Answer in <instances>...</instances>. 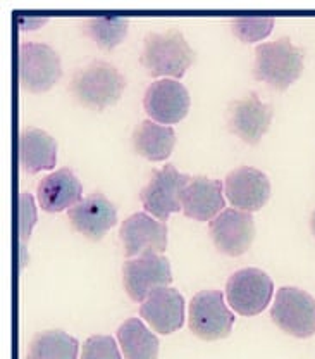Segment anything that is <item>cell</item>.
Instances as JSON below:
<instances>
[{"label": "cell", "instance_id": "6da1fadb", "mask_svg": "<svg viewBox=\"0 0 315 359\" xmlns=\"http://www.w3.org/2000/svg\"><path fill=\"white\" fill-rule=\"evenodd\" d=\"M305 52L293 45L288 36L255 47L253 76L257 81L283 92L295 83L303 73Z\"/></svg>", "mask_w": 315, "mask_h": 359}, {"label": "cell", "instance_id": "7a4b0ae2", "mask_svg": "<svg viewBox=\"0 0 315 359\" xmlns=\"http://www.w3.org/2000/svg\"><path fill=\"white\" fill-rule=\"evenodd\" d=\"M126 88V78L114 65L93 61L76 71L71 78L69 92L81 106L95 111L119 102Z\"/></svg>", "mask_w": 315, "mask_h": 359}, {"label": "cell", "instance_id": "3957f363", "mask_svg": "<svg viewBox=\"0 0 315 359\" xmlns=\"http://www.w3.org/2000/svg\"><path fill=\"white\" fill-rule=\"evenodd\" d=\"M193 61L195 50L178 28H171L164 33L152 32L145 36L140 62L150 76L179 80L185 76Z\"/></svg>", "mask_w": 315, "mask_h": 359}, {"label": "cell", "instance_id": "277c9868", "mask_svg": "<svg viewBox=\"0 0 315 359\" xmlns=\"http://www.w3.org/2000/svg\"><path fill=\"white\" fill-rule=\"evenodd\" d=\"M234 325V314L224 302L223 292L202 290L188 306V327L202 340L226 339Z\"/></svg>", "mask_w": 315, "mask_h": 359}, {"label": "cell", "instance_id": "5b68a950", "mask_svg": "<svg viewBox=\"0 0 315 359\" xmlns=\"http://www.w3.org/2000/svg\"><path fill=\"white\" fill-rule=\"evenodd\" d=\"M271 318L288 335L309 339L315 335V299L296 287H283L274 299Z\"/></svg>", "mask_w": 315, "mask_h": 359}, {"label": "cell", "instance_id": "8992f818", "mask_svg": "<svg viewBox=\"0 0 315 359\" xmlns=\"http://www.w3.org/2000/svg\"><path fill=\"white\" fill-rule=\"evenodd\" d=\"M274 294L271 276L258 268L234 271L226 283L227 302L241 316H257L267 308Z\"/></svg>", "mask_w": 315, "mask_h": 359}, {"label": "cell", "instance_id": "52a82bcc", "mask_svg": "<svg viewBox=\"0 0 315 359\" xmlns=\"http://www.w3.org/2000/svg\"><path fill=\"white\" fill-rule=\"evenodd\" d=\"M190 180L191 177L179 173L172 164L153 170L148 183L140 192L145 211L160 222H167L172 212L183 211L181 196Z\"/></svg>", "mask_w": 315, "mask_h": 359}, {"label": "cell", "instance_id": "ba28073f", "mask_svg": "<svg viewBox=\"0 0 315 359\" xmlns=\"http://www.w3.org/2000/svg\"><path fill=\"white\" fill-rule=\"evenodd\" d=\"M61 57L50 45L24 42L20 45V81L31 93L47 92L61 80Z\"/></svg>", "mask_w": 315, "mask_h": 359}, {"label": "cell", "instance_id": "9c48e42d", "mask_svg": "<svg viewBox=\"0 0 315 359\" xmlns=\"http://www.w3.org/2000/svg\"><path fill=\"white\" fill-rule=\"evenodd\" d=\"M171 282V264L162 254H144L127 259L122 266L125 290L134 302H144L153 290L167 287Z\"/></svg>", "mask_w": 315, "mask_h": 359}, {"label": "cell", "instance_id": "30bf717a", "mask_svg": "<svg viewBox=\"0 0 315 359\" xmlns=\"http://www.w3.org/2000/svg\"><path fill=\"white\" fill-rule=\"evenodd\" d=\"M209 233L214 245L220 254L238 257L252 245L255 237V223L252 212L239 209H224L219 216L209 223Z\"/></svg>", "mask_w": 315, "mask_h": 359}, {"label": "cell", "instance_id": "8fae6325", "mask_svg": "<svg viewBox=\"0 0 315 359\" xmlns=\"http://www.w3.org/2000/svg\"><path fill=\"white\" fill-rule=\"evenodd\" d=\"M191 106L188 88L178 80L164 78L155 80L147 88L144 107L152 121L171 126L186 118Z\"/></svg>", "mask_w": 315, "mask_h": 359}, {"label": "cell", "instance_id": "7c38bea8", "mask_svg": "<svg viewBox=\"0 0 315 359\" xmlns=\"http://www.w3.org/2000/svg\"><path fill=\"white\" fill-rule=\"evenodd\" d=\"M272 116L274 107L262 102L260 97L253 92L230 104L226 111L227 128L246 144L257 145L271 128Z\"/></svg>", "mask_w": 315, "mask_h": 359}, {"label": "cell", "instance_id": "4fadbf2b", "mask_svg": "<svg viewBox=\"0 0 315 359\" xmlns=\"http://www.w3.org/2000/svg\"><path fill=\"white\" fill-rule=\"evenodd\" d=\"M119 237L125 245L127 259L144 254H162L167 249V226L147 212H134L122 222Z\"/></svg>", "mask_w": 315, "mask_h": 359}, {"label": "cell", "instance_id": "5bb4252c", "mask_svg": "<svg viewBox=\"0 0 315 359\" xmlns=\"http://www.w3.org/2000/svg\"><path fill=\"white\" fill-rule=\"evenodd\" d=\"M224 194L232 208L239 211H260L271 197V182L267 175L257 168L239 166L226 177Z\"/></svg>", "mask_w": 315, "mask_h": 359}, {"label": "cell", "instance_id": "9a60e30c", "mask_svg": "<svg viewBox=\"0 0 315 359\" xmlns=\"http://www.w3.org/2000/svg\"><path fill=\"white\" fill-rule=\"evenodd\" d=\"M71 226L90 241H102L118 222V208L102 192H93L67 211Z\"/></svg>", "mask_w": 315, "mask_h": 359}, {"label": "cell", "instance_id": "2e32d148", "mask_svg": "<svg viewBox=\"0 0 315 359\" xmlns=\"http://www.w3.org/2000/svg\"><path fill=\"white\" fill-rule=\"evenodd\" d=\"M140 316L157 334H174L185 325V299L171 287L157 289L141 302Z\"/></svg>", "mask_w": 315, "mask_h": 359}, {"label": "cell", "instance_id": "e0dca14e", "mask_svg": "<svg viewBox=\"0 0 315 359\" xmlns=\"http://www.w3.org/2000/svg\"><path fill=\"white\" fill-rule=\"evenodd\" d=\"M181 208L186 218L197 222H212L226 208L224 183L207 177L191 178L183 190Z\"/></svg>", "mask_w": 315, "mask_h": 359}, {"label": "cell", "instance_id": "ac0fdd59", "mask_svg": "<svg viewBox=\"0 0 315 359\" xmlns=\"http://www.w3.org/2000/svg\"><path fill=\"white\" fill-rule=\"evenodd\" d=\"M40 208L47 212L69 211L83 201V187L76 175L69 168H61L54 173L47 175L36 189Z\"/></svg>", "mask_w": 315, "mask_h": 359}, {"label": "cell", "instance_id": "d6986e66", "mask_svg": "<svg viewBox=\"0 0 315 359\" xmlns=\"http://www.w3.org/2000/svg\"><path fill=\"white\" fill-rule=\"evenodd\" d=\"M20 163L24 173L36 175L57 166V142L45 130L26 126L20 133Z\"/></svg>", "mask_w": 315, "mask_h": 359}, {"label": "cell", "instance_id": "ffe728a7", "mask_svg": "<svg viewBox=\"0 0 315 359\" xmlns=\"http://www.w3.org/2000/svg\"><path fill=\"white\" fill-rule=\"evenodd\" d=\"M176 145V132L172 126L160 125L152 119H144L133 132V147L145 159L164 161L171 156Z\"/></svg>", "mask_w": 315, "mask_h": 359}, {"label": "cell", "instance_id": "44dd1931", "mask_svg": "<svg viewBox=\"0 0 315 359\" xmlns=\"http://www.w3.org/2000/svg\"><path fill=\"white\" fill-rule=\"evenodd\" d=\"M118 342L125 359H157L159 339L140 318H130L119 327Z\"/></svg>", "mask_w": 315, "mask_h": 359}, {"label": "cell", "instance_id": "7402d4cb", "mask_svg": "<svg viewBox=\"0 0 315 359\" xmlns=\"http://www.w3.org/2000/svg\"><path fill=\"white\" fill-rule=\"evenodd\" d=\"M78 339L62 330H47L33 337L26 359H78Z\"/></svg>", "mask_w": 315, "mask_h": 359}, {"label": "cell", "instance_id": "603a6c76", "mask_svg": "<svg viewBox=\"0 0 315 359\" xmlns=\"http://www.w3.org/2000/svg\"><path fill=\"white\" fill-rule=\"evenodd\" d=\"M81 26L97 47L112 50L126 39L130 21L125 16H92L83 20Z\"/></svg>", "mask_w": 315, "mask_h": 359}, {"label": "cell", "instance_id": "cb8c5ba5", "mask_svg": "<svg viewBox=\"0 0 315 359\" xmlns=\"http://www.w3.org/2000/svg\"><path fill=\"white\" fill-rule=\"evenodd\" d=\"M274 22L272 16H238L231 20V29L243 43H253L271 35Z\"/></svg>", "mask_w": 315, "mask_h": 359}, {"label": "cell", "instance_id": "d4e9b609", "mask_svg": "<svg viewBox=\"0 0 315 359\" xmlns=\"http://www.w3.org/2000/svg\"><path fill=\"white\" fill-rule=\"evenodd\" d=\"M80 359H122L114 337L92 335L81 349Z\"/></svg>", "mask_w": 315, "mask_h": 359}, {"label": "cell", "instance_id": "484cf974", "mask_svg": "<svg viewBox=\"0 0 315 359\" xmlns=\"http://www.w3.org/2000/svg\"><path fill=\"white\" fill-rule=\"evenodd\" d=\"M21 205V222H20V235H21V250H22V266L26 264V242L31 235L33 226L36 223V208L35 201L28 192H22L20 197Z\"/></svg>", "mask_w": 315, "mask_h": 359}, {"label": "cell", "instance_id": "4316f807", "mask_svg": "<svg viewBox=\"0 0 315 359\" xmlns=\"http://www.w3.org/2000/svg\"><path fill=\"white\" fill-rule=\"evenodd\" d=\"M16 22H18V26H20V29H22V32H28V29H38L40 26L45 25V22H48V18L47 16H36V14L29 16V14L21 13L16 16Z\"/></svg>", "mask_w": 315, "mask_h": 359}, {"label": "cell", "instance_id": "83f0119b", "mask_svg": "<svg viewBox=\"0 0 315 359\" xmlns=\"http://www.w3.org/2000/svg\"><path fill=\"white\" fill-rule=\"evenodd\" d=\"M310 226H312V231H314V235H315V211H314V215H312V219H310Z\"/></svg>", "mask_w": 315, "mask_h": 359}]
</instances>
